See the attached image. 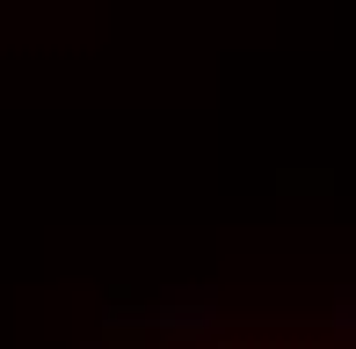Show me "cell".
Instances as JSON below:
<instances>
[{
	"label": "cell",
	"instance_id": "7a4b0ae2",
	"mask_svg": "<svg viewBox=\"0 0 356 349\" xmlns=\"http://www.w3.org/2000/svg\"><path fill=\"white\" fill-rule=\"evenodd\" d=\"M342 335H356V291H334V313H327Z\"/></svg>",
	"mask_w": 356,
	"mask_h": 349
},
{
	"label": "cell",
	"instance_id": "6da1fadb",
	"mask_svg": "<svg viewBox=\"0 0 356 349\" xmlns=\"http://www.w3.org/2000/svg\"><path fill=\"white\" fill-rule=\"evenodd\" d=\"M145 327L168 335V342H175V335H211V327H218V298H211V291H189V298L175 291V298H160V306L145 313Z\"/></svg>",
	"mask_w": 356,
	"mask_h": 349
}]
</instances>
